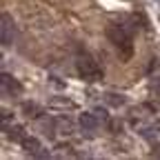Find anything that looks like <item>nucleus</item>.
Returning a JSON list of instances; mask_svg holds the SVG:
<instances>
[{
  "label": "nucleus",
  "instance_id": "nucleus-1",
  "mask_svg": "<svg viewBox=\"0 0 160 160\" xmlns=\"http://www.w3.org/2000/svg\"><path fill=\"white\" fill-rule=\"evenodd\" d=\"M107 38L109 42L116 47V51L120 53L122 60H129L133 56V42H131V33L122 27V25H109L107 27Z\"/></svg>",
  "mask_w": 160,
  "mask_h": 160
},
{
  "label": "nucleus",
  "instance_id": "nucleus-2",
  "mask_svg": "<svg viewBox=\"0 0 160 160\" xmlns=\"http://www.w3.org/2000/svg\"><path fill=\"white\" fill-rule=\"evenodd\" d=\"M76 71H78V76L82 80H87V82H96V80L102 78V71H100L96 58L89 56V53H78V58H76Z\"/></svg>",
  "mask_w": 160,
  "mask_h": 160
},
{
  "label": "nucleus",
  "instance_id": "nucleus-3",
  "mask_svg": "<svg viewBox=\"0 0 160 160\" xmlns=\"http://www.w3.org/2000/svg\"><path fill=\"white\" fill-rule=\"evenodd\" d=\"M13 36H16L13 18H11L9 13H2V16H0V40H2L5 47L13 42Z\"/></svg>",
  "mask_w": 160,
  "mask_h": 160
},
{
  "label": "nucleus",
  "instance_id": "nucleus-4",
  "mask_svg": "<svg viewBox=\"0 0 160 160\" xmlns=\"http://www.w3.org/2000/svg\"><path fill=\"white\" fill-rule=\"evenodd\" d=\"M98 116L93 113V111H82L80 113V118H78V125H80V129H82L87 136H93V131L98 129Z\"/></svg>",
  "mask_w": 160,
  "mask_h": 160
},
{
  "label": "nucleus",
  "instance_id": "nucleus-5",
  "mask_svg": "<svg viewBox=\"0 0 160 160\" xmlns=\"http://www.w3.org/2000/svg\"><path fill=\"white\" fill-rule=\"evenodd\" d=\"M0 82H2V93H5V96H18L20 91H22L20 82H18L13 76H9V73H2V76H0Z\"/></svg>",
  "mask_w": 160,
  "mask_h": 160
},
{
  "label": "nucleus",
  "instance_id": "nucleus-6",
  "mask_svg": "<svg viewBox=\"0 0 160 160\" xmlns=\"http://www.w3.org/2000/svg\"><path fill=\"white\" fill-rule=\"evenodd\" d=\"M49 107L51 109H60V111H71V109H76V102L71 98H67V96H53L49 100Z\"/></svg>",
  "mask_w": 160,
  "mask_h": 160
},
{
  "label": "nucleus",
  "instance_id": "nucleus-7",
  "mask_svg": "<svg viewBox=\"0 0 160 160\" xmlns=\"http://www.w3.org/2000/svg\"><path fill=\"white\" fill-rule=\"evenodd\" d=\"M20 147H22L25 153H29V156H38V151L42 149V147H40V140L33 138V136H25V140L20 142Z\"/></svg>",
  "mask_w": 160,
  "mask_h": 160
},
{
  "label": "nucleus",
  "instance_id": "nucleus-8",
  "mask_svg": "<svg viewBox=\"0 0 160 160\" xmlns=\"http://www.w3.org/2000/svg\"><path fill=\"white\" fill-rule=\"evenodd\" d=\"M40 129H42V133H45L47 138H53V136H56V129H58V120H53V118H42V120H40Z\"/></svg>",
  "mask_w": 160,
  "mask_h": 160
},
{
  "label": "nucleus",
  "instance_id": "nucleus-9",
  "mask_svg": "<svg viewBox=\"0 0 160 160\" xmlns=\"http://www.w3.org/2000/svg\"><path fill=\"white\" fill-rule=\"evenodd\" d=\"M7 131V138L11 140V142H22V140H25V127H20V125H13V127H7L5 129Z\"/></svg>",
  "mask_w": 160,
  "mask_h": 160
},
{
  "label": "nucleus",
  "instance_id": "nucleus-10",
  "mask_svg": "<svg viewBox=\"0 0 160 160\" xmlns=\"http://www.w3.org/2000/svg\"><path fill=\"white\" fill-rule=\"evenodd\" d=\"M140 136H142V138H147L149 142H156V140L160 138V122H156L153 127H147V129H142V131H140Z\"/></svg>",
  "mask_w": 160,
  "mask_h": 160
},
{
  "label": "nucleus",
  "instance_id": "nucleus-11",
  "mask_svg": "<svg viewBox=\"0 0 160 160\" xmlns=\"http://www.w3.org/2000/svg\"><path fill=\"white\" fill-rule=\"evenodd\" d=\"M58 131L65 133V136H71V133H73V122H71V118H67V116L58 118Z\"/></svg>",
  "mask_w": 160,
  "mask_h": 160
},
{
  "label": "nucleus",
  "instance_id": "nucleus-12",
  "mask_svg": "<svg viewBox=\"0 0 160 160\" xmlns=\"http://www.w3.org/2000/svg\"><path fill=\"white\" fill-rule=\"evenodd\" d=\"M20 111H22L27 118H38V116H40V107H38L36 102H22Z\"/></svg>",
  "mask_w": 160,
  "mask_h": 160
},
{
  "label": "nucleus",
  "instance_id": "nucleus-13",
  "mask_svg": "<svg viewBox=\"0 0 160 160\" xmlns=\"http://www.w3.org/2000/svg\"><path fill=\"white\" fill-rule=\"evenodd\" d=\"M105 100H107L111 107H122V105L127 102V98L120 96V93H105Z\"/></svg>",
  "mask_w": 160,
  "mask_h": 160
},
{
  "label": "nucleus",
  "instance_id": "nucleus-14",
  "mask_svg": "<svg viewBox=\"0 0 160 160\" xmlns=\"http://www.w3.org/2000/svg\"><path fill=\"white\" fill-rule=\"evenodd\" d=\"M93 113L98 116V120H102V122H107V120H109V116H107V109H100V107H96V109H93Z\"/></svg>",
  "mask_w": 160,
  "mask_h": 160
},
{
  "label": "nucleus",
  "instance_id": "nucleus-15",
  "mask_svg": "<svg viewBox=\"0 0 160 160\" xmlns=\"http://www.w3.org/2000/svg\"><path fill=\"white\" fill-rule=\"evenodd\" d=\"M11 116H13V113H11L9 109H2V125H5V129L9 127V118H11Z\"/></svg>",
  "mask_w": 160,
  "mask_h": 160
},
{
  "label": "nucleus",
  "instance_id": "nucleus-16",
  "mask_svg": "<svg viewBox=\"0 0 160 160\" xmlns=\"http://www.w3.org/2000/svg\"><path fill=\"white\" fill-rule=\"evenodd\" d=\"M149 85H151V89H153V91H158V93H160V78H158V76H156V78H151V82H149Z\"/></svg>",
  "mask_w": 160,
  "mask_h": 160
},
{
  "label": "nucleus",
  "instance_id": "nucleus-17",
  "mask_svg": "<svg viewBox=\"0 0 160 160\" xmlns=\"http://www.w3.org/2000/svg\"><path fill=\"white\" fill-rule=\"evenodd\" d=\"M153 69H158V62H156V58H151V65H149V71H153Z\"/></svg>",
  "mask_w": 160,
  "mask_h": 160
},
{
  "label": "nucleus",
  "instance_id": "nucleus-18",
  "mask_svg": "<svg viewBox=\"0 0 160 160\" xmlns=\"http://www.w3.org/2000/svg\"><path fill=\"white\" fill-rule=\"evenodd\" d=\"M153 156H156V158H160V145H158V147L153 149Z\"/></svg>",
  "mask_w": 160,
  "mask_h": 160
}]
</instances>
